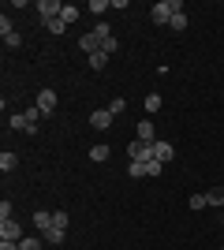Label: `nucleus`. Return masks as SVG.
<instances>
[{
	"label": "nucleus",
	"mask_w": 224,
	"mask_h": 250,
	"mask_svg": "<svg viewBox=\"0 0 224 250\" xmlns=\"http://www.w3.org/2000/svg\"><path fill=\"white\" fill-rule=\"evenodd\" d=\"M53 224H56V228H64V231H67V213H64V209H60V213H53Z\"/></svg>",
	"instance_id": "nucleus-28"
},
{
	"label": "nucleus",
	"mask_w": 224,
	"mask_h": 250,
	"mask_svg": "<svg viewBox=\"0 0 224 250\" xmlns=\"http://www.w3.org/2000/svg\"><path fill=\"white\" fill-rule=\"evenodd\" d=\"M168 30H187V11H180V15H172Z\"/></svg>",
	"instance_id": "nucleus-22"
},
{
	"label": "nucleus",
	"mask_w": 224,
	"mask_h": 250,
	"mask_svg": "<svg viewBox=\"0 0 224 250\" xmlns=\"http://www.w3.org/2000/svg\"><path fill=\"white\" fill-rule=\"evenodd\" d=\"M79 45H82V52H86V56H94V52H101V38H97L94 30H90V34H82V38H79Z\"/></svg>",
	"instance_id": "nucleus-7"
},
{
	"label": "nucleus",
	"mask_w": 224,
	"mask_h": 250,
	"mask_svg": "<svg viewBox=\"0 0 224 250\" xmlns=\"http://www.w3.org/2000/svg\"><path fill=\"white\" fill-rule=\"evenodd\" d=\"M41 239H45V243H49V247H60V243H64V228H56V224H53V228L45 231Z\"/></svg>",
	"instance_id": "nucleus-15"
},
{
	"label": "nucleus",
	"mask_w": 224,
	"mask_h": 250,
	"mask_svg": "<svg viewBox=\"0 0 224 250\" xmlns=\"http://www.w3.org/2000/svg\"><path fill=\"white\" fill-rule=\"evenodd\" d=\"M60 11H64V4H60V0H38V19H41V22L56 19Z\"/></svg>",
	"instance_id": "nucleus-3"
},
{
	"label": "nucleus",
	"mask_w": 224,
	"mask_h": 250,
	"mask_svg": "<svg viewBox=\"0 0 224 250\" xmlns=\"http://www.w3.org/2000/svg\"><path fill=\"white\" fill-rule=\"evenodd\" d=\"M108 8H112V0H90V4H86V11H90V15H97V19H101Z\"/></svg>",
	"instance_id": "nucleus-13"
},
{
	"label": "nucleus",
	"mask_w": 224,
	"mask_h": 250,
	"mask_svg": "<svg viewBox=\"0 0 224 250\" xmlns=\"http://www.w3.org/2000/svg\"><path fill=\"white\" fill-rule=\"evenodd\" d=\"M112 120H116V116L108 112V108H94V112H90V124H94L97 131H108V127H112Z\"/></svg>",
	"instance_id": "nucleus-5"
},
{
	"label": "nucleus",
	"mask_w": 224,
	"mask_h": 250,
	"mask_svg": "<svg viewBox=\"0 0 224 250\" xmlns=\"http://www.w3.org/2000/svg\"><path fill=\"white\" fill-rule=\"evenodd\" d=\"M116 49H120V42H116V38H108V42H101V52H108V56H112Z\"/></svg>",
	"instance_id": "nucleus-29"
},
{
	"label": "nucleus",
	"mask_w": 224,
	"mask_h": 250,
	"mask_svg": "<svg viewBox=\"0 0 224 250\" xmlns=\"http://www.w3.org/2000/svg\"><path fill=\"white\" fill-rule=\"evenodd\" d=\"M19 250H41V243L34 239V235H22V239H19Z\"/></svg>",
	"instance_id": "nucleus-25"
},
{
	"label": "nucleus",
	"mask_w": 224,
	"mask_h": 250,
	"mask_svg": "<svg viewBox=\"0 0 224 250\" xmlns=\"http://www.w3.org/2000/svg\"><path fill=\"white\" fill-rule=\"evenodd\" d=\"M127 157L131 161H153V142H139V138H135L127 146Z\"/></svg>",
	"instance_id": "nucleus-2"
},
{
	"label": "nucleus",
	"mask_w": 224,
	"mask_h": 250,
	"mask_svg": "<svg viewBox=\"0 0 224 250\" xmlns=\"http://www.w3.org/2000/svg\"><path fill=\"white\" fill-rule=\"evenodd\" d=\"M146 165H149V161H131V165H127V176H131V179H146V176H149Z\"/></svg>",
	"instance_id": "nucleus-11"
},
{
	"label": "nucleus",
	"mask_w": 224,
	"mask_h": 250,
	"mask_svg": "<svg viewBox=\"0 0 224 250\" xmlns=\"http://www.w3.org/2000/svg\"><path fill=\"white\" fill-rule=\"evenodd\" d=\"M8 127H11V131H19V135H30V120H26V112H15L8 120Z\"/></svg>",
	"instance_id": "nucleus-10"
},
{
	"label": "nucleus",
	"mask_w": 224,
	"mask_h": 250,
	"mask_svg": "<svg viewBox=\"0 0 224 250\" xmlns=\"http://www.w3.org/2000/svg\"><path fill=\"white\" fill-rule=\"evenodd\" d=\"M146 168H149V176H153V179H157V176H161V172H164V165H161V161H149V165H146Z\"/></svg>",
	"instance_id": "nucleus-31"
},
{
	"label": "nucleus",
	"mask_w": 224,
	"mask_h": 250,
	"mask_svg": "<svg viewBox=\"0 0 224 250\" xmlns=\"http://www.w3.org/2000/svg\"><path fill=\"white\" fill-rule=\"evenodd\" d=\"M0 239H11V243H19L22 239V224H19V220H0Z\"/></svg>",
	"instance_id": "nucleus-4"
},
{
	"label": "nucleus",
	"mask_w": 224,
	"mask_h": 250,
	"mask_svg": "<svg viewBox=\"0 0 224 250\" xmlns=\"http://www.w3.org/2000/svg\"><path fill=\"white\" fill-rule=\"evenodd\" d=\"M38 108H41L45 116H49V112H56V90H49V86H45L41 94H38Z\"/></svg>",
	"instance_id": "nucleus-6"
},
{
	"label": "nucleus",
	"mask_w": 224,
	"mask_h": 250,
	"mask_svg": "<svg viewBox=\"0 0 224 250\" xmlns=\"http://www.w3.org/2000/svg\"><path fill=\"white\" fill-rule=\"evenodd\" d=\"M8 217H11V202L4 198V202H0V220H8Z\"/></svg>",
	"instance_id": "nucleus-32"
},
{
	"label": "nucleus",
	"mask_w": 224,
	"mask_h": 250,
	"mask_svg": "<svg viewBox=\"0 0 224 250\" xmlns=\"http://www.w3.org/2000/svg\"><path fill=\"white\" fill-rule=\"evenodd\" d=\"M221 250H224V243H221Z\"/></svg>",
	"instance_id": "nucleus-34"
},
{
	"label": "nucleus",
	"mask_w": 224,
	"mask_h": 250,
	"mask_svg": "<svg viewBox=\"0 0 224 250\" xmlns=\"http://www.w3.org/2000/svg\"><path fill=\"white\" fill-rule=\"evenodd\" d=\"M135 138H139V142H157V138H153V120H139V127H135Z\"/></svg>",
	"instance_id": "nucleus-8"
},
{
	"label": "nucleus",
	"mask_w": 224,
	"mask_h": 250,
	"mask_svg": "<svg viewBox=\"0 0 224 250\" xmlns=\"http://www.w3.org/2000/svg\"><path fill=\"white\" fill-rule=\"evenodd\" d=\"M15 165H19V157L11 153V149H4V153H0V172L8 176V172H15Z\"/></svg>",
	"instance_id": "nucleus-12"
},
{
	"label": "nucleus",
	"mask_w": 224,
	"mask_h": 250,
	"mask_svg": "<svg viewBox=\"0 0 224 250\" xmlns=\"http://www.w3.org/2000/svg\"><path fill=\"white\" fill-rule=\"evenodd\" d=\"M105 108H108V112H112V116H120V112H123V108H127V101H123V97H112V101H108Z\"/></svg>",
	"instance_id": "nucleus-24"
},
{
	"label": "nucleus",
	"mask_w": 224,
	"mask_h": 250,
	"mask_svg": "<svg viewBox=\"0 0 224 250\" xmlns=\"http://www.w3.org/2000/svg\"><path fill=\"white\" fill-rule=\"evenodd\" d=\"M0 250H19V243H11V239H0Z\"/></svg>",
	"instance_id": "nucleus-33"
},
{
	"label": "nucleus",
	"mask_w": 224,
	"mask_h": 250,
	"mask_svg": "<svg viewBox=\"0 0 224 250\" xmlns=\"http://www.w3.org/2000/svg\"><path fill=\"white\" fill-rule=\"evenodd\" d=\"M105 63H108V52H94V56H90V67H94V71H101Z\"/></svg>",
	"instance_id": "nucleus-23"
},
{
	"label": "nucleus",
	"mask_w": 224,
	"mask_h": 250,
	"mask_svg": "<svg viewBox=\"0 0 224 250\" xmlns=\"http://www.w3.org/2000/svg\"><path fill=\"white\" fill-rule=\"evenodd\" d=\"M180 11H183L180 0H161V4H153V8H149V15H153V22H157V26H168L172 15H180Z\"/></svg>",
	"instance_id": "nucleus-1"
},
{
	"label": "nucleus",
	"mask_w": 224,
	"mask_h": 250,
	"mask_svg": "<svg viewBox=\"0 0 224 250\" xmlns=\"http://www.w3.org/2000/svg\"><path fill=\"white\" fill-rule=\"evenodd\" d=\"M205 206H224V190H205Z\"/></svg>",
	"instance_id": "nucleus-20"
},
{
	"label": "nucleus",
	"mask_w": 224,
	"mask_h": 250,
	"mask_svg": "<svg viewBox=\"0 0 224 250\" xmlns=\"http://www.w3.org/2000/svg\"><path fill=\"white\" fill-rule=\"evenodd\" d=\"M172 153H176V146H172V142H153V161H161V165H164V161H172Z\"/></svg>",
	"instance_id": "nucleus-9"
},
{
	"label": "nucleus",
	"mask_w": 224,
	"mask_h": 250,
	"mask_svg": "<svg viewBox=\"0 0 224 250\" xmlns=\"http://www.w3.org/2000/svg\"><path fill=\"white\" fill-rule=\"evenodd\" d=\"M0 34H4V38H8V34H15V26H11L8 15H0Z\"/></svg>",
	"instance_id": "nucleus-27"
},
{
	"label": "nucleus",
	"mask_w": 224,
	"mask_h": 250,
	"mask_svg": "<svg viewBox=\"0 0 224 250\" xmlns=\"http://www.w3.org/2000/svg\"><path fill=\"white\" fill-rule=\"evenodd\" d=\"M108 153H112V149H108L105 142H101V146H94V149H90V161H97V165H101V161H108Z\"/></svg>",
	"instance_id": "nucleus-18"
},
{
	"label": "nucleus",
	"mask_w": 224,
	"mask_h": 250,
	"mask_svg": "<svg viewBox=\"0 0 224 250\" xmlns=\"http://www.w3.org/2000/svg\"><path fill=\"white\" fill-rule=\"evenodd\" d=\"M142 104H146V116H153V112L161 108V94H149V97H146Z\"/></svg>",
	"instance_id": "nucleus-21"
},
{
	"label": "nucleus",
	"mask_w": 224,
	"mask_h": 250,
	"mask_svg": "<svg viewBox=\"0 0 224 250\" xmlns=\"http://www.w3.org/2000/svg\"><path fill=\"white\" fill-rule=\"evenodd\" d=\"M79 15H82V11L75 8V4H64V11H60V19H64V22H67V26H71V22H75V19H79Z\"/></svg>",
	"instance_id": "nucleus-17"
},
{
	"label": "nucleus",
	"mask_w": 224,
	"mask_h": 250,
	"mask_svg": "<svg viewBox=\"0 0 224 250\" xmlns=\"http://www.w3.org/2000/svg\"><path fill=\"white\" fill-rule=\"evenodd\" d=\"M34 224H38V231L45 235V231L53 228V213H41V209H38V213H34Z\"/></svg>",
	"instance_id": "nucleus-14"
},
{
	"label": "nucleus",
	"mask_w": 224,
	"mask_h": 250,
	"mask_svg": "<svg viewBox=\"0 0 224 250\" xmlns=\"http://www.w3.org/2000/svg\"><path fill=\"white\" fill-rule=\"evenodd\" d=\"M45 30H49V34H64V30H67V22L60 19V15H56V19H49V22H45Z\"/></svg>",
	"instance_id": "nucleus-19"
},
{
	"label": "nucleus",
	"mask_w": 224,
	"mask_h": 250,
	"mask_svg": "<svg viewBox=\"0 0 224 250\" xmlns=\"http://www.w3.org/2000/svg\"><path fill=\"white\" fill-rule=\"evenodd\" d=\"M4 45H8V49H19L22 38H19V34H8V38H4Z\"/></svg>",
	"instance_id": "nucleus-30"
},
{
	"label": "nucleus",
	"mask_w": 224,
	"mask_h": 250,
	"mask_svg": "<svg viewBox=\"0 0 224 250\" xmlns=\"http://www.w3.org/2000/svg\"><path fill=\"white\" fill-rule=\"evenodd\" d=\"M187 206H191L194 213H198V209H205V194H191V198H187Z\"/></svg>",
	"instance_id": "nucleus-26"
},
{
	"label": "nucleus",
	"mask_w": 224,
	"mask_h": 250,
	"mask_svg": "<svg viewBox=\"0 0 224 250\" xmlns=\"http://www.w3.org/2000/svg\"><path fill=\"white\" fill-rule=\"evenodd\" d=\"M94 34L101 38V42H108V38H112V26H108L105 19H97V22H94Z\"/></svg>",
	"instance_id": "nucleus-16"
}]
</instances>
